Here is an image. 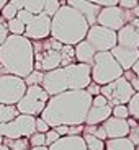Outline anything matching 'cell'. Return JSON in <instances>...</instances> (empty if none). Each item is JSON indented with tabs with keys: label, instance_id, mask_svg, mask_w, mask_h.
Segmentation results:
<instances>
[{
	"label": "cell",
	"instance_id": "7402d4cb",
	"mask_svg": "<svg viewBox=\"0 0 139 150\" xmlns=\"http://www.w3.org/2000/svg\"><path fill=\"white\" fill-rule=\"evenodd\" d=\"M20 112L15 105H0V122H10Z\"/></svg>",
	"mask_w": 139,
	"mask_h": 150
},
{
	"label": "cell",
	"instance_id": "db71d44e",
	"mask_svg": "<svg viewBox=\"0 0 139 150\" xmlns=\"http://www.w3.org/2000/svg\"><path fill=\"white\" fill-rule=\"evenodd\" d=\"M134 150H139V144H138V145H136V149Z\"/></svg>",
	"mask_w": 139,
	"mask_h": 150
},
{
	"label": "cell",
	"instance_id": "5b68a950",
	"mask_svg": "<svg viewBox=\"0 0 139 150\" xmlns=\"http://www.w3.org/2000/svg\"><path fill=\"white\" fill-rule=\"evenodd\" d=\"M34 56V70H54L61 67V44L54 38H46L41 41H31Z\"/></svg>",
	"mask_w": 139,
	"mask_h": 150
},
{
	"label": "cell",
	"instance_id": "cb8c5ba5",
	"mask_svg": "<svg viewBox=\"0 0 139 150\" xmlns=\"http://www.w3.org/2000/svg\"><path fill=\"white\" fill-rule=\"evenodd\" d=\"M44 0H23L21 2V10L30 11L31 15H38L43 11Z\"/></svg>",
	"mask_w": 139,
	"mask_h": 150
},
{
	"label": "cell",
	"instance_id": "83f0119b",
	"mask_svg": "<svg viewBox=\"0 0 139 150\" xmlns=\"http://www.w3.org/2000/svg\"><path fill=\"white\" fill-rule=\"evenodd\" d=\"M126 106H128L129 116L139 122V91H134V95L131 96V100L128 101Z\"/></svg>",
	"mask_w": 139,
	"mask_h": 150
},
{
	"label": "cell",
	"instance_id": "5bb4252c",
	"mask_svg": "<svg viewBox=\"0 0 139 150\" xmlns=\"http://www.w3.org/2000/svg\"><path fill=\"white\" fill-rule=\"evenodd\" d=\"M66 5H69V7L75 8L79 11L80 15L87 20L88 26L97 23V15L100 13V8H102L100 5H95L92 2H88V0H66Z\"/></svg>",
	"mask_w": 139,
	"mask_h": 150
},
{
	"label": "cell",
	"instance_id": "ee69618b",
	"mask_svg": "<svg viewBox=\"0 0 139 150\" xmlns=\"http://www.w3.org/2000/svg\"><path fill=\"white\" fill-rule=\"evenodd\" d=\"M8 36V30H7V25H5V21L2 18H0V44L7 39Z\"/></svg>",
	"mask_w": 139,
	"mask_h": 150
},
{
	"label": "cell",
	"instance_id": "836d02e7",
	"mask_svg": "<svg viewBox=\"0 0 139 150\" xmlns=\"http://www.w3.org/2000/svg\"><path fill=\"white\" fill-rule=\"evenodd\" d=\"M111 116L115 117H121V119H128L129 117V111L126 105H116L111 106Z\"/></svg>",
	"mask_w": 139,
	"mask_h": 150
},
{
	"label": "cell",
	"instance_id": "c3c4849f",
	"mask_svg": "<svg viewBox=\"0 0 139 150\" xmlns=\"http://www.w3.org/2000/svg\"><path fill=\"white\" fill-rule=\"evenodd\" d=\"M131 13H133V16H134V18H139V4L131 10Z\"/></svg>",
	"mask_w": 139,
	"mask_h": 150
},
{
	"label": "cell",
	"instance_id": "ac0fdd59",
	"mask_svg": "<svg viewBox=\"0 0 139 150\" xmlns=\"http://www.w3.org/2000/svg\"><path fill=\"white\" fill-rule=\"evenodd\" d=\"M48 150H87V145L82 135H64L51 144Z\"/></svg>",
	"mask_w": 139,
	"mask_h": 150
},
{
	"label": "cell",
	"instance_id": "603a6c76",
	"mask_svg": "<svg viewBox=\"0 0 139 150\" xmlns=\"http://www.w3.org/2000/svg\"><path fill=\"white\" fill-rule=\"evenodd\" d=\"M75 64V56H74V46L62 44L61 47V67Z\"/></svg>",
	"mask_w": 139,
	"mask_h": 150
},
{
	"label": "cell",
	"instance_id": "3957f363",
	"mask_svg": "<svg viewBox=\"0 0 139 150\" xmlns=\"http://www.w3.org/2000/svg\"><path fill=\"white\" fill-rule=\"evenodd\" d=\"M90 82V65L75 62L66 67L44 72L41 86L49 96H54L67 90H85Z\"/></svg>",
	"mask_w": 139,
	"mask_h": 150
},
{
	"label": "cell",
	"instance_id": "ba28073f",
	"mask_svg": "<svg viewBox=\"0 0 139 150\" xmlns=\"http://www.w3.org/2000/svg\"><path fill=\"white\" fill-rule=\"evenodd\" d=\"M100 95L106 98V101H108L110 106L128 105V101L134 95V90H133L131 83L124 77H120V79L100 86Z\"/></svg>",
	"mask_w": 139,
	"mask_h": 150
},
{
	"label": "cell",
	"instance_id": "9c48e42d",
	"mask_svg": "<svg viewBox=\"0 0 139 150\" xmlns=\"http://www.w3.org/2000/svg\"><path fill=\"white\" fill-rule=\"evenodd\" d=\"M26 91L25 80L10 74H0V105H16Z\"/></svg>",
	"mask_w": 139,
	"mask_h": 150
},
{
	"label": "cell",
	"instance_id": "bcb514c9",
	"mask_svg": "<svg viewBox=\"0 0 139 150\" xmlns=\"http://www.w3.org/2000/svg\"><path fill=\"white\" fill-rule=\"evenodd\" d=\"M131 70H133V74H134L136 77H138V79H139V59H138V60H136V62H134V65H133V67H131Z\"/></svg>",
	"mask_w": 139,
	"mask_h": 150
},
{
	"label": "cell",
	"instance_id": "4fadbf2b",
	"mask_svg": "<svg viewBox=\"0 0 139 150\" xmlns=\"http://www.w3.org/2000/svg\"><path fill=\"white\" fill-rule=\"evenodd\" d=\"M23 36L28 38L30 41H41L51 36V16L44 13L33 15L28 25H25V33Z\"/></svg>",
	"mask_w": 139,
	"mask_h": 150
},
{
	"label": "cell",
	"instance_id": "f1b7e54d",
	"mask_svg": "<svg viewBox=\"0 0 139 150\" xmlns=\"http://www.w3.org/2000/svg\"><path fill=\"white\" fill-rule=\"evenodd\" d=\"M5 25H7L8 34H18V36H23V33H25V25H23V23L20 21L18 18L8 20Z\"/></svg>",
	"mask_w": 139,
	"mask_h": 150
},
{
	"label": "cell",
	"instance_id": "484cf974",
	"mask_svg": "<svg viewBox=\"0 0 139 150\" xmlns=\"http://www.w3.org/2000/svg\"><path fill=\"white\" fill-rule=\"evenodd\" d=\"M82 137L87 145V150H105V140L98 139V137L90 135V134H83Z\"/></svg>",
	"mask_w": 139,
	"mask_h": 150
},
{
	"label": "cell",
	"instance_id": "ab89813d",
	"mask_svg": "<svg viewBox=\"0 0 139 150\" xmlns=\"http://www.w3.org/2000/svg\"><path fill=\"white\" fill-rule=\"evenodd\" d=\"M85 91L90 95V96H97V95H100V85H97V83L90 82L88 85H87Z\"/></svg>",
	"mask_w": 139,
	"mask_h": 150
},
{
	"label": "cell",
	"instance_id": "6da1fadb",
	"mask_svg": "<svg viewBox=\"0 0 139 150\" xmlns=\"http://www.w3.org/2000/svg\"><path fill=\"white\" fill-rule=\"evenodd\" d=\"M92 106V96L85 90H67L49 96L39 117L49 127L85 124L87 112Z\"/></svg>",
	"mask_w": 139,
	"mask_h": 150
},
{
	"label": "cell",
	"instance_id": "74e56055",
	"mask_svg": "<svg viewBox=\"0 0 139 150\" xmlns=\"http://www.w3.org/2000/svg\"><path fill=\"white\" fill-rule=\"evenodd\" d=\"M34 127H36V132H43V134H44V132H48L49 129H51L48 124L41 119V117H36V119H34Z\"/></svg>",
	"mask_w": 139,
	"mask_h": 150
},
{
	"label": "cell",
	"instance_id": "60d3db41",
	"mask_svg": "<svg viewBox=\"0 0 139 150\" xmlns=\"http://www.w3.org/2000/svg\"><path fill=\"white\" fill-rule=\"evenodd\" d=\"M83 134V124L80 126H67V135H82Z\"/></svg>",
	"mask_w": 139,
	"mask_h": 150
},
{
	"label": "cell",
	"instance_id": "4316f807",
	"mask_svg": "<svg viewBox=\"0 0 139 150\" xmlns=\"http://www.w3.org/2000/svg\"><path fill=\"white\" fill-rule=\"evenodd\" d=\"M128 126H129V132H128V137L129 140H131L134 145H138L139 144V122L136 119H133V117H128Z\"/></svg>",
	"mask_w": 139,
	"mask_h": 150
},
{
	"label": "cell",
	"instance_id": "1f68e13d",
	"mask_svg": "<svg viewBox=\"0 0 139 150\" xmlns=\"http://www.w3.org/2000/svg\"><path fill=\"white\" fill-rule=\"evenodd\" d=\"M16 7L13 4H10V2H8V4H5L4 7H2V10H0V13H2V20H11V18H15L16 16Z\"/></svg>",
	"mask_w": 139,
	"mask_h": 150
},
{
	"label": "cell",
	"instance_id": "d6986e66",
	"mask_svg": "<svg viewBox=\"0 0 139 150\" xmlns=\"http://www.w3.org/2000/svg\"><path fill=\"white\" fill-rule=\"evenodd\" d=\"M111 116V106L105 105V106H90L88 112L85 117V124L87 126H95V124H102L103 121H106Z\"/></svg>",
	"mask_w": 139,
	"mask_h": 150
},
{
	"label": "cell",
	"instance_id": "f35d334b",
	"mask_svg": "<svg viewBox=\"0 0 139 150\" xmlns=\"http://www.w3.org/2000/svg\"><path fill=\"white\" fill-rule=\"evenodd\" d=\"M139 4V0H118V5L124 10H133L136 5Z\"/></svg>",
	"mask_w": 139,
	"mask_h": 150
},
{
	"label": "cell",
	"instance_id": "52a82bcc",
	"mask_svg": "<svg viewBox=\"0 0 139 150\" xmlns=\"http://www.w3.org/2000/svg\"><path fill=\"white\" fill-rule=\"evenodd\" d=\"M48 100H49V95L44 91V88L41 85H31V86H26L25 95L15 106L20 114H28V116L36 117L44 109Z\"/></svg>",
	"mask_w": 139,
	"mask_h": 150
},
{
	"label": "cell",
	"instance_id": "8fae6325",
	"mask_svg": "<svg viewBox=\"0 0 139 150\" xmlns=\"http://www.w3.org/2000/svg\"><path fill=\"white\" fill-rule=\"evenodd\" d=\"M134 18L131 10H124L120 5H111V7H102L100 13L97 15V23L100 26H105L108 30L118 31L121 26H124L126 23H129Z\"/></svg>",
	"mask_w": 139,
	"mask_h": 150
},
{
	"label": "cell",
	"instance_id": "7a4b0ae2",
	"mask_svg": "<svg viewBox=\"0 0 139 150\" xmlns=\"http://www.w3.org/2000/svg\"><path fill=\"white\" fill-rule=\"evenodd\" d=\"M0 70L2 74L16 75L20 79H25L34 70L33 44L28 38L8 34L0 44Z\"/></svg>",
	"mask_w": 139,
	"mask_h": 150
},
{
	"label": "cell",
	"instance_id": "277c9868",
	"mask_svg": "<svg viewBox=\"0 0 139 150\" xmlns=\"http://www.w3.org/2000/svg\"><path fill=\"white\" fill-rule=\"evenodd\" d=\"M87 31V20L69 5H61V8L51 18V38H54L61 44L75 46L79 41L85 39Z\"/></svg>",
	"mask_w": 139,
	"mask_h": 150
},
{
	"label": "cell",
	"instance_id": "d590c367",
	"mask_svg": "<svg viewBox=\"0 0 139 150\" xmlns=\"http://www.w3.org/2000/svg\"><path fill=\"white\" fill-rule=\"evenodd\" d=\"M59 137H61V135L57 134V132L54 131L53 127L49 129L48 132H44V139H46V147H49V145H51V144H54V142H56L57 139H59Z\"/></svg>",
	"mask_w": 139,
	"mask_h": 150
},
{
	"label": "cell",
	"instance_id": "b9f144b4",
	"mask_svg": "<svg viewBox=\"0 0 139 150\" xmlns=\"http://www.w3.org/2000/svg\"><path fill=\"white\" fill-rule=\"evenodd\" d=\"M108 105L106 98L102 96V95H97V96H92V106H105Z\"/></svg>",
	"mask_w": 139,
	"mask_h": 150
},
{
	"label": "cell",
	"instance_id": "7dc6e473",
	"mask_svg": "<svg viewBox=\"0 0 139 150\" xmlns=\"http://www.w3.org/2000/svg\"><path fill=\"white\" fill-rule=\"evenodd\" d=\"M129 23H131V25H133V28H134V30H136V33L139 34V18H133V20H131V21H129Z\"/></svg>",
	"mask_w": 139,
	"mask_h": 150
},
{
	"label": "cell",
	"instance_id": "681fc988",
	"mask_svg": "<svg viewBox=\"0 0 139 150\" xmlns=\"http://www.w3.org/2000/svg\"><path fill=\"white\" fill-rule=\"evenodd\" d=\"M28 150H48V147L43 145V147H30Z\"/></svg>",
	"mask_w": 139,
	"mask_h": 150
},
{
	"label": "cell",
	"instance_id": "f907efd6",
	"mask_svg": "<svg viewBox=\"0 0 139 150\" xmlns=\"http://www.w3.org/2000/svg\"><path fill=\"white\" fill-rule=\"evenodd\" d=\"M8 2H10V0H0V10H2V7H4L5 4H8Z\"/></svg>",
	"mask_w": 139,
	"mask_h": 150
},
{
	"label": "cell",
	"instance_id": "8d00e7d4",
	"mask_svg": "<svg viewBox=\"0 0 139 150\" xmlns=\"http://www.w3.org/2000/svg\"><path fill=\"white\" fill-rule=\"evenodd\" d=\"M15 18H18L23 25H28V23H30V20L33 18V15H31L30 11H26V10H18V11H16Z\"/></svg>",
	"mask_w": 139,
	"mask_h": 150
},
{
	"label": "cell",
	"instance_id": "30bf717a",
	"mask_svg": "<svg viewBox=\"0 0 139 150\" xmlns=\"http://www.w3.org/2000/svg\"><path fill=\"white\" fill-rule=\"evenodd\" d=\"M34 116L28 114H18L10 122H0V135L4 139H20V137H30L33 132H36L34 127Z\"/></svg>",
	"mask_w": 139,
	"mask_h": 150
},
{
	"label": "cell",
	"instance_id": "d4e9b609",
	"mask_svg": "<svg viewBox=\"0 0 139 150\" xmlns=\"http://www.w3.org/2000/svg\"><path fill=\"white\" fill-rule=\"evenodd\" d=\"M2 144H5L10 150H28L30 149L28 137H20V139H4Z\"/></svg>",
	"mask_w": 139,
	"mask_h": 150
},
{
	"label": "cell",
	"instance_id": "f6af8a7d",
	"mask_svg": "<svg viewBox=\"0 0 139 150\" xmlns=\"http://www.w3.org/2000/svg\"><path fill=\"white\" fill-rule=\"evenodd\" d=\"M93 135H95V137H98V139H102V140H106V132H105V129H103L102 124H98V126H97Z\"/></svg>",
	"mask_w": 139,
	"mask_h": 150
},
{
	"label": "cell",
	"instance_id": "d6a6232c",
	"mask_svg": "<svg viewBox=\"0 0 139 150\" xmlns=\"http://www.w3.org/2000/svg\"><path fill=\"white\" fill-rule=\"evenodd\" d=\"M28 142H30V147H43L46 145V139L43 132H33V134L28 137Z\"/></svg>",
	"mask_w": 139,
	"mask_h": 150
},
{
	"label": "cell",
	"instance_id": "e575fe53",
	"mask_svg": "<svg viewBox=\"0 0 139 150\" xmlns=\"http://www.w3.org/2000/svg\"><path fill=\"white\" fill-rule=\"evenodd\" d=\"M123 77H124L126 80H128L129 83H131L133 90H134V91H139V79L136 77L134 74H133L131 69H129V70H124V72H123Z\"/></svg>",
	"mask_w": 139,
	"mask_h": 150
},
{
	"label": "cell",
	"instance_id": "2e32d148",
	"mask_svg": "<svg viewBox=\"0 0 139 150\" xmlns=\"http://www.w3.org/2000/svg\"><path fill=\"white\" fill-rule=\"evenodd\" d=\"M103 129L106 132V139H118V137H126L129 132V126L126 119L110 116L106 121L102 122Z\"/></svg>",
	"mask_w": 139,
	"mask_h": 150
},
{
	"label": "cell",
	"instance_id": "e0dca14e",
	"mask_svg": "<svg viewBox=\"0 0 139 150\" xmlns=\"http://www.w3.org/2000/svg\"><path fill=\"white\" fill-rule=\"evenodd\" d=\"M116 44L123 47L139 49V34L136 33L131 23H126L116 31Z\"/></svg>",
	"mask_w": 139,
	"mask_h": 150
},
{
	"label": "cell",
	"instance_id": "8992f818",
	"mask_svg": "<svg viewBox=\"0 0 139 150\" xmlns=\"http://www.w3.org/2000/svg\"><path fill=\"white\" fill-rule=\"evenodd\" d=\"M123 69L120 67L115 57L111 56L110 51L105 52H95L93 62L90 65V77L92 82L97 85H106V83L113 82V80L123 77Z\"/></svg>",
	"mask_w": 139,
	"mask_h": 150
},
{
	"label": "cell",
	"instance_id": "f546056e",
	"mask_svg": "<svg viewBox=\"0 0 139 150\" xmlns=\"http://www.w3.org/2000/svg\"><path fill=\"white\" fill-rule=\"evenodd\" d=\"M43 75H44V72H41V70H31L23 80H25L26 86H31V85H41Z\"/></svg>",
	"mask_w": 139,
	"mask_h": 150
},
{
	"label": "cell",
	"instance_id": "44dd1931",
	"mask_svg": "<svg viewBox=\"0 0 139 150\" xmlns=\"http://www.w3.org/2000/svg\"><path fill=\"white\" fill-rule=\"evenodd\" d=\"M136 145L128 137H118V139H106L105 150H134Z\"/></svg>",
	"mask_w": 139,
	"mask_h": 150
},
{
	"label": "cell",
	"instance_id": "4dcf8cb0",
	"mask_svg": "<svg viewBox=\"0 0 139 150\" xmlns=\"http://www.w3.org/2000/svg\"><path fill=\"white\" fill-rule=\"evenodd\" d=\"M61 0H44V7H43V13L53 18V15L61 8Z\"/></svg>",
	"mask_w": 139,
	"mask_h": 150
},
{
	"label": "cell",
	"instance_id": "ffe728a7",
	"mask_svg": "<svg viewBox=\"0 0 139 150\" xmlns=\"http://www.w3.org/2000/svg\"><path fill=\"white\" fill-rule=\"evenodd\" d=\"M74 56H75V62L92 65L93 57H95V51L85 39H82V41H79L74 46Z\"/></svg>",
	"mask_w": 139,
	"mask_h": 150
},
{
	"label": "cell",
	"instance_id": "7bdbcfd3",
	"mask_svg": "<svg viewBox=\"0 0 139 150\" xmlns=\"http://www.w3.org/2000/svg\"><path fill=\"white\" fill-rule=\"evenodd\" d=\"M95 5H100V7H111V5H118V0H88Z\"/></svg>",
	"mask_w": 139,
	"mask_h": 150
},
{
	"label": "cell",
	"instance_id": "f5cc1de1",
	"mask_svg": "<svg viewBox=\"0 0 139 150\" xmlns=\"http://www.w3.org/2000/svg\"><path fill=\"white\" fill-rule=\"evenodd\" d=\"M2 142H4V137H2V135H0V144H2Z\"/></svg>",
	"mask_w": 139,
	"mask_h": 150
},
{
	"label": "cell",
	"instance_id": "9a60e30c",
	"mask_svg": "<svg viewBox=\"0 0 139 150\" xmlns=\"http://www.w3.org/2000/svg\"><path fill=\"white\" fill-rule=\"evenodd\" d=\"M111 56L115 57L120 67L123 70H129V69L134 65V62L139 59V49H131V47H123V46H115V47L110 51Z\"/></svg>",
	"mask_w": 139,
	"mask_h": 150
},
{
	"label": "cell",
	"instance_id": "816d5d0a",
	"mask_svg": "<svg viewBox=\"0 0 139 150\" xmlns=\"http://www.w3.org/2000/svg\"><path fill=\"white\" fill-rule=\"evenodd\" d=\"M0 150H10V149H8V147L5 145V144H0Z\"/></svg>",
	"mask_w": 139,
	"mask_h": 150
},
{
	"label": "cell",
	"instance_id": "7c38bea8",
	"mask_svg": "<svg viewBox=\"0 0 139 150\" xmlns=\"http://www.w3.org/2000/svg\"><path fill=\"white\" fill-rule=\"evenodd\" d=\"M85 41L93 47L95 52L111 51L116 46V31L108 30L100 25H92L88 26V31L85 34Z\"/></svg>",
	"mask_w": 139,
	"mask_h": 150
}]
</instances>
